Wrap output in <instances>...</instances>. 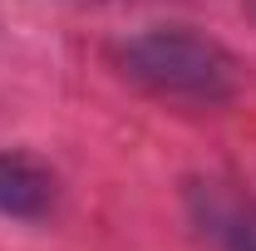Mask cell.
<instances>
[{"label": "cell", "instance_id": "cell-1", "mask_svg": "<svg viewBox=\"0 0 256 251\" xmlns=\"http://www.w3.org/2000/svg\"><path fill=\"white\" fill-rule=\"evenodd\" d=\"M108 60L133 89L168 104H226L242 84L232 50L192 25H148L124 34Z\"/></svg>", "mask_w": 256, "mask_h": 251}, {"label": "cell", "instance_id": "cell-2", "mask_svg": "<svg viewBox=\"0 0 256 251\" xmlns=\"http://www.w3.org/2000/svg\"><path fill=\"white\" fill-rule=\"evenodd\" d=\"M60 202V178L30 153L0 148V217L15 222H44Z\"/></svg>", "mask_w": 256, "mask_h": 251}, {"label": "cell", "instance_id": "cell-3", "mask_svg": "<svg viewBox=\"0 0 256 251\" xmlns=\"http://www.w3.org/2000/svg\"><path fill=\"white\" fill-rule=\"evenodd\" d=\"M197 217L226 251H256V217L226 202L222 192H197Z\"/></svg>", "mask_w": 256, "mask_h": 251}, {"label": "cell", "instance_id": "cell-4", "mask_svg": "<svg viewBox=\"0 0 256 251\" xmlns=\"http://www.w3.org/2000/svg\"><path fill=\"white\" fill-rule=\"evenodd\" d=\"M246 15H252V20H256V0H246Z\"/></svg>", "mask_w": 256, "mask_h": 251}]
</instances>
